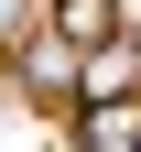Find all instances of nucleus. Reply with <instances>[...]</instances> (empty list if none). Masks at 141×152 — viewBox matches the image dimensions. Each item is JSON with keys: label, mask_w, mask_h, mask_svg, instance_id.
I'll return each instance as SVG.
<instances>
[{"label": "nucleus", "mask_w": 141, "mask_h": 152, "mask_svg": "<svg viewBox=\"0 0 141 152\" xmlns=\"http://www.w3.org/2000/svg\"><path fill=\"white\" fill-rule=\"evenodd\" d=\"M119 22H130V33H141V0H119Z\"/></svg>", "instance_id": "obj_5"}, {"label": "nucleus", "mask_w": 141, "mask_h": 152, "mask_svg": "<svg viewBox=\"0 0 141 152\" xmlns=\"http://www.w3.org/2000/svg\"><path fill=\"white\" fill-rule=\"evenodd\" d=\"M54 33H65L76 54H87V44H109V33H119V0H54Z\"/></svg>", "instance_id": "obj_3"}, {"label": "nucleus", "mask_w": 141, "mask_h": 152, "mask_svg": "<svg viewBox=\"0 0 141 152\" xmlns=\"http://www.w3.org/2000/svg\"><path fill=\"white\" fill-rule=\"evenodd\" d=\"M130 44H87V65H76V87H87V98H130Z\"/></svg>", "instance_id": "obj_4"}, {"label": "nucleus", "mask_w": 141, "mask_h": 152, "mask_svg": "<svg viewBox=\"0 0 141 152\" xmlns=\"http://www.w3.org/2000/svg\"><path fill=\"white\" fill-rule=\"evenodd\" d=\"M22 87H33V98H54V87H76V44H65V33H33V44H22Z\"/></svg>", "instance_id": "obj_1"}, {"label": "nucleus", "mask_w": 141, "mask_h": 152, "mask_svg": "<svg viewBox=\"0 0 141 152\" xmlns=\"http://www.w3.org/2000/svg\"><path fill=\"white\" fill-rule=\"evenodd\" d=\"M76 152H141V109H130V98H98L87 130H76Z\"/></svg>", "instance_id": "obj_2"}]
</instances>
